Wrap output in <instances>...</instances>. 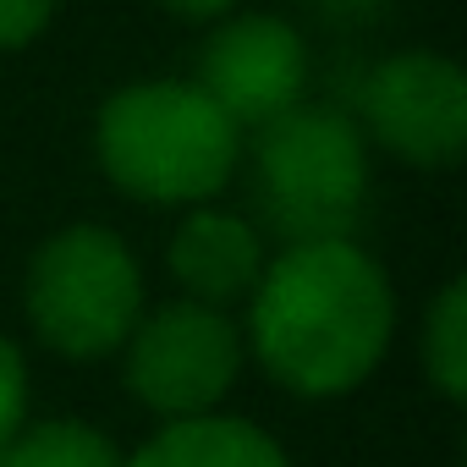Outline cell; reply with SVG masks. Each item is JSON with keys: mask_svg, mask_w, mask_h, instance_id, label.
<instances>
[{"mask_svg": "<svg viewBox=\"0 0 467 467\" xmlns=\"http://www.w3.org/2000/svg\"><path fill=\"white\" fill-rule=\"evenodd\" d=\"M396 336V292L358 243L281 248L248 297V352L292 396L358 390Z\"/></svg>", "mask_w": 467, "mask_h": 467, "instance_id": "1", "label": "cell"}, {"mask_svg": "<svg viewBox=\"0 0 467 467\" xmlns=\"http://www.w3.org/2000/svg\"><path fill=\"white\" fill-rule=\"evenodd\" d=\"M94 154L116 192L154 209H203L243 165V132L187 78L116 88L94 121Z\"/></svg>", "mask_w": 467, "mask_h": 467, "instance_id": "2", "label": "cell"}, {"mask_svg": "<svg viewBox=\"0 0 467 467\" xmlns=\"http://www.w3.org/2000/svg\"><path fill=\"white\" fill-rule=\"evenodd\" d=\"M254 192L270 231L297 243H352L368 198V143L330 105H292L254 132Z\"/></svg>", "mask_w": 467, "mask_h": 467, "instance_id": "3", "label": "cell"}, {"mask_svg": "<svg viewBox=\"0 0 467 467\" xmlns=\"http://www.w3.org/2000/svg\"><path fill=\"white\" fill-rule=\"evenodd\" d=\"M23 314L56 358H110L143 319V270L110 225H61L56 237L39 243L28 265Z\"/></svg>", "mask_w": 467, "mask_h": 467, "instance_id": "4", "label": "cell"}, {"mask_svg": "<svg viewBox=\"0 0 467 467\" xmlns=\"http://www.w3.org/2000/svg\"><path fill=\"white\" fill-rule=\"evenodd\" d=\"M121 352H127V390L160 423L220 412L225 390L237 385L243 358H248L237 325L220 308H203L187 297L143 308Z\"/></svg>", "mask_w": 467, "mask_h": 467, "instance_id": "5", "label": "cell"}, {"mask_svg": "<svg viewBox=\"0 0 467 467\" xmlns=\"http://www.w3.org/2000/svg\"><path fill=\"white\" fill-rule=\"evenodd\" d=\"M363 143H379L401 165L445 171L467 149V78L440 50L385 56L358 99Z\"/></svg>", "mask_w": 467, "mask_h": 467, "instance_id": "6", "label": "cell"}, {"mask_svg": "<svg viewBox=\"0 0 467 467\" xmlns=\"http://www.w3.org/2000/svg\"><path fill=\"white\" fill-rule=\"evenodd\" d=\"M209 105L237 127L259 132L265 121L286 116L308 94V45L275 12H231L209 28L192 78Z\"/></svg>", "mask_w": 467, "mask_h": 467, "instance_id": "7", "label": "cell"}, {"mask_svg": "<svg viewBox=\"0 0 467 467\" xmlns=\"http://www.w3.org/2000/svg\"><path fill=\"white\" fill-rule=\"evenodd\" d=\"M265 243L259 231L231 214V209H187L176 237H171V275L182 286L187 303H203V308H231V303H248L259 275H265Z\"/></svg>", "mask_w": 467, "mask_h": 467, "instance_id": "8", "label": "cell"}, {"mask_svg": "<svg viewBox=\"0 0 467 467\" xmlns=\"http://www.w3.org/2000/svg\"><path fill=\"white\" fill-rule=\"evenodd\" d=\"M121 467H292V462L281 440L265 434L259 423L203 412V418L160 423L132 456H121Z\"/></svg>", "mask_w": 467, "mask_h": 467, "instance_id": "9", "label": "cell"}, {"mask_svg": "<svg viewBox=\"0 0 467 467\" xmlns=\"http://www.w3.org/2000/svg\"><path fill=\"white\" fill-rule=\"evenodd\" d=\"M0 467H121V451L94 423L50 418V423H23L0 445Z\"/></svg>", "mask_w": 467, "mask_h": 467, "instance_id": "10", "label": "cell"}, {"mask_svg": "<svg viewBox=\"0 0 467 467\" xmlns=\"http://www.w3.org/2000/svg\"><path fill=\"white\" fill-rule=\"evenodd\" d=\"M423 379L445 401L467 396V286L462 281H445L440 297L429 303V319H423Z\"/></svg>", "mask_w": 467, "mask_h": 467, "instance_id": "11", "label": "cell"}, {"mask_svg": "<svg viewBox=\"0 0 467 467\" xmlns=\"http://www.w3.org/2000/svg\"><path fill=\"white\" fill-rule=\"evenodd\" d=\"M23 423H28V368H23V352L0 336V445Z\"/></svg>", "mask_w": 467, "mask_h": 467, "instance_id": "12", "label": "cell"}, {"mask_svg": "<svg viewBox=\"0 0 467 467\" xmlns=\"http://www.w3.org/2000/svg\"><path fill=\"white\" fill-rule=\"evenodd\" d=\"M56 6H61V0H0V56L34 45L50 28Z\"/></svg>", "mask_w": 467, "mask_h": 467, "instance_id": "13", "label": "cell"}, {"mask_svg": "<svg viewBox=\"0 0 467 467\" xmlns=\"http://www.w3.org/2000/svg\"><path fill=\"white\" fill-rule=\"evenodd\" d=\"M154 6L165 12V17H176V23H220V17H231L237 12V0H154Z\"/></svg>", "mask_w": 467, "mask_h": 467, "instance_id": "14", "label": "cell"}]
</instances>
